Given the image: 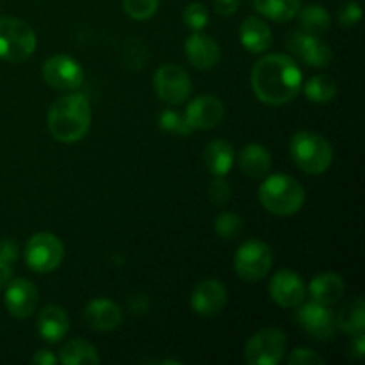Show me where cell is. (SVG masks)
<instances>
[{
    "label": "cell",
    "instance_id": "cell-2",
    "mask_svg": "<svg viewBox=\"0 0 365 365\" xmlns=\"http://www.w3.org/2000/svg\"><path fill=\"white\" fill-rule=\"evenodd\" d=\"M46 125L56 141L66 145L81 141L91 127V103L81 93L59 96L50 106Z\"/></svg>",
    "mask_w": 365,
    "mask_h": 365
},
{
    "label": "cell",
    "instance_id": "cell-17",
    "mask_svg": "<svg viewBox=\"0 0 365 365\" xmlns=\"http://www.w3.org/2000/svg\"><path fill=\"white\" fill-rule=\"evenodd\" d=\"M121 319H123V312L113 299H91L84 309V321L91 330L110 331L120 327Z\"/></svg>",
    "mask_w": 365,
    "mask_h": 365
},
{
    "label": "cell",
    "instance_id": "cell-14",
    "mask_svg": "<svg viewBox=\"0 0 365 365\" xmlns=\"http://www.w3.org/2000/svg\"><path fill=\"white\" fill-rule=\"evenodd\" d=\"M4 303L7 312L16 319H27L36 312L39 303V292L32 282L16 278L6 285L4 292Z\"/></svg>",
    "mask_w": 365,
    "mask_h": 365
},
{
    "label": "cell",
    "instance_id": "cell-20",
    "mask_svg": "<svg viewBox=\"0 0 365 365\" xmlns=\"http://www.w3.org/2000/svg\"><path fill=\"white\" fill-rule=\"evenodd\" d=\"M239 38L242 46L252 53H262L273 43L269 25L257 16H248L239 27Z\"/></svg>",
    "mask_w": 365,
    "mask_h": 365
},
{
    "label": "cell",
    "instance_id": "cell-19",
    "mask_svg": "<svg viewBox=\"0 0 365 365\" xmlns=\"http://www.w3.org/2000/svg\"><path fill=\"white\" fill-rule=\"evenodd\" d=\"M70 330V319L59 305H48L38 314V334L46 342H59Z\"/></svg>",
    "mask_w": 365,
    "mask_h": 365
},
{
    "label": "cell",
    "instance_id": "cell-7",
    "mask_svg": "<svg viewBox=\"0 0 365 365\" xmlns=\"http://www.w3.org/2000/svg\"><path fill=\"white\" fill-rule=\"evenodd\" d=\"M64 259V246L57 235L48 232L34 234L25 246V262L34 273H50L61 266Z\"/></svg>",
    "mask_w": 365,
    "mask_h": 365
},
{
    "label": "cell",
    "instance_id": "cell-18",
    "mask_svg": "<svg viewBox=\"0 0 365 365\" xmlns=\"http://www.w3.org/2000/svg\"><path fill=\"white\" fill-rule=\"evenodd\" d=\"M185 53L189 63L198 70H210L221 59V48L216 39L202 32H192L185 41Z\"/></svg>",
    "mask_w": 365,
    "mask_h": 365
},
{
    "label": "cell",
    "instance_id": "cell-39",
    "mask_svg": "<svg viewBox=\"0 0 365 365\" xmlns=\"http://www.w3.org/2000/svg\"><path fill=\"white\" fill-rule=\"evenodd\" d=\"M14 257H16V246L11 241H4L0 245V260L11 264L14 260Z\"/></svg>",
    "mask_w": 365,
    "mask_h": 365
},
{
    "label": "cell",
    "instance_id": "cell-28",
    "mask_svg": "<svg viewBox=\"0 0 365 365\" xmlns=\"http://www.w3.org/2000/svg\"><path fill=\"white\" fill-rule=\"evenodd\" d=\"M305 96L314 103H324L330 102L337 95V84H335L334 78L330 75H314L312 78H309L303 88Z\"/></svg>",
    "mask_w": 365,
    "mask_h": 365
},
{
    "label": "cell",
    "instance_id": "cell-1",
    "mask_svg": "<svg viewBox=\"0 0 365 365\" xmlns=\"http://www.w3.org/2000/svg\"><path fill=\"white\" fill-rule=\"evenodd\" d=\"M303 84L302 70L285 53H267L252 70V88L267 106H284L298 96Z\"/></svg>",
    "mask_w": 365,
    "mask_h": 365
},
{
    "label": "cell",
    "instance_id": "cell-4",
    "mask_svg": "<svg viewBox=\"0 0 365 365\" xmlns=\"http://www.w3.org/2000/svg\"><path fill=\"white\" fill-rule=\"evenodd\" d=\"M291 157L305 173L321 175L330 170L334 163V148L321 134L302 130L292 135Z\"/></svg>",
    "mask_w": 365,
    "mask_h": 365
},
{
    "label": "cell",
    "instance_id": "cell-13",
    "mask_svg": "<svg viewBox=\"0 0 365 365\" xmlns=\"http://www.w3.org/2000/svg\"><path fill=\"white\" fill-rule=\"evenodd\" d=\"M269 296L282 309H296L305 302L307 284L294 271L282 269L271 278Z\"/></svg>",
    "mask_w": 365,
    "mask_h": 365
},
{
    "label": "cell",
    "instance_id": "cell-41",
    "mask_svg": "<svg viewBox=\"0 0 365 365\" xmlns=\"http://www.w3.org/2000/svg\"><path fill=\"white\" fill-rule=\"evenodd\" d=\"M11 273H13V271H11L9 264L4 262V260H0V291H2L7 284H9Z\"/></svg>",
    "mask_w": 365,
    "mask_h": 365
},
{
    "label": "cell",
    "instance_id": "cell-3",
    "mask_svg": "<svg viewBox=\"0 0 365 365\" xmlns=\"http://www.w3.org/2000/svg\"><path fill=\"white\" fill-rule=\"evenodd\" d=\"M259 200L274 216H292L305 203V189L291 175H271L260 184Z\"/></svg>",
    "mask_w": 365,
    "mask_h": 365
},
{
    "label": "cell",
    "instance_id": "cell-35",
    "mask_svg": "<svg viewBox=\"0 0 365 365\" xmlns=\"http://www.w3.org/2000/svg\"><path fill=\"white\" fill-rule=\"evenodd\" d=\"M360 20H362V7L359 4L349 2L339 11V21H341L342 27H355Z\"/></svg>",
    "mask_w": 365,
    "mask_h": 365
},
{
    "label": "cell",
    "instance_id": "cell-10",
    "mask_svg": "<svg viewBox=\"0 0 365 365\" xmlns=\"http://www.w3.org/2000/svg\"><path fill=\"white\" fill-rule=\"evenodd\" d=\"M43 81L57 91H75L84 82V70L68 56H52L43 63Z\"/></svg>",
    "mask_w": 365,
    "mask_h": 365
},
{
    "label": "cell",
    "instance_id": "cell-40",
    "mask_svg": "<svg viewBox=\"0 0 365 365\" xmlns=\"http://www.w3.org/2000/svg\"><path fill=\"white\" fill-rule=\"evenodd\" d=\"M351 351L356 359H362L365 355V337L364 334H356L353 335V341H351Z\"/></svg>",
    "mask_w": 365,
    "mask_h": 365
},
{
    "label": "cell",
    "instance_id": "cell-8",
    "mask_svg": "<svg viewBox=\"0 0 365 365\" xmlns=\"http://www.w3.org/2000/svg\"><path fill=\"white\" fill-rule=\"evenodd\" d=\"M287 351V335L278 328L257 331L245 348V359L250 365H277Z\"/></svg>",
    "mask_w": 365,
    "mask_h": 365
},
{
    "label": "cell",
    "instance_id": "cell-38",
    "mask_svg": "<svg viewBox=\"0 0 365 365\" xmlns=\"http://www.w3.org/2000/svg\"><path fill=\"white\" fill-rule=\"evenodd\" d=\"M32 362L38 365H56L59 360H57V356L53 355L52 351H48V349H39V351L32 356Z\"/></svg>",
    "mask_w": 365,
    "mask_h": 365
},
{
    "label": "cell",
    "instance_id": "cell-9",
    "mask_svg": "<svg viewBox=\"0 0 365 365\" xmlns=\"http://www.w3.org/2000/svg\"><path fill=\"white\" fill-rule=\"evenodd\" d=\"M153 89L163 102L170 103V106H178L191 95V77L178 64H163L153 75Z\"/></svg>",
    "mask_w": 365,
    "mask_h": 365
},
{
    "label": "cell",
    "instance_id": "cell-29",
    "mask_svg": "<svg viewBox=\"0 0 365 365\" xmlns=\"http://www.w3.org/2000/svg\"><path fill=\"white\" fill-rule=\"evenodd\" d=\"M214 228H216V234L221 239L232 241V239L239 237L242 234V230H245V220L234 212H221L216 217Z\"/></svg>",
    "mask_w": 365,
    "mask_h": 365
},
{
    "label": "cell",
    "instance_id": "cell-27",
    "mask_svg": "<svg viewBox=\"0 0 365 365\" xmlns=\"http://www.w3.org/2000/svg\"><path fill=\"white\" fill-rule=\"evenodd\" d=\"M298 16L299 24H302V31L310 32V34L319 36L331 27L330 13L323 6H317V4H310L303 9L299 7Z\"/></svg>",
    "mask_w": 365,
    "mask_h": 365
},
{
    "label": "cell",
    "instance_id": "cell-37",
    "mask_svg": "<svg viewBox=\"0 0 365 365\" xmlns=\"http://www.w3.org/2000/svg\"><path fill=\"white\" fill-rule=\"evenodd\" d=\"M239 0H214V9L221 16H230L237 11Z\"/></svg>",
    "mask_w": 365,
    "mask_h": 365
},
{
    "label": "cell",
    "instance_id": "cell-34",
    "mask_svg": "<svg viewBox=\"0 0 365 365\" xmlns=\"http://www.w3.org/2000/svg\"><path fill=\"white\" fill-rule=\"evenodd\" d=\"M289 365H323L324 360L316 351L307 348H298L289 355Z\"/></svg>",
    "mask_w": 365,
    "mask_h": 365
},
{
    "label": "cell",
    "instance_id": "cell-31",
    "mask_svg": "<svg viewBox=\"0 0 365 365\" xmlns=\"http://www.w3.org/2000/svg\"><path fill=\"white\" fill-rule=\"evenodd\" d=\"M123 9L134 20H148L159 9V0H123Z\"/></svg>",
    "mask_w": 365,
    "mask_h": 365
},
{
    "label": "cell",
    "instance_id": "cell-12",
    "mask_svg": "<svg viewBox=\"0 0 365 365\" xmlns=\"http://www.w3.org/2000/svg\"><path fill=\"white\" fill-rule=\"evenodd\" d=\"M296 321L299 327L316 341H330L335 334V314L323 303L310 302L302 303L296 312Z\"/></svg>",
    "mask_w": 365,
    "mask_h": 365
},
{
    "label": "cell",
    "instance_id": "cell-30",
    "mask_svg": "<svg viewBox=\"0 0 365 365\" xmlns=\"http://www.w3.org/2000/svg\"><path fill=\"white\" fill-rule=\"evenodd\" d=\"M159 127L168 134L175 135H189L192 130L187 121H185L184 114H178L173 109H164L159 114Z\"/></svg>",
    "mask_w": 365,
    "mask_h": 365
},
{
    "label": "cell",
    "instance_id": "cell-16",
    "mask_svg": "<svg viewBox=\"0 0 365 365\" xmlns=\"http://www.w3.org/2000/svg\"><path fill=\"white\" fill-rule=\"evenodd\" d=\"M225 116V106L220 98L212 95H202L192 100L185 109V121L191 128L207 130L221 123Z\"/></svg>",
    "mask_w": 365,
    "mask_h": 365
},
{
    "label": "cell",
    "instance_id": "cell-26",
    "mask_svg": "<svg viewBox=\"0 0 365 365\" xmlns=\"http://www.w3.org/2000/svg\"><path fill=\"white\" fill-rule=\"evenodd\" d=\"M335 324L341 328L344 334L356 335L364 334L365 330V305L362 298H356L355 302L348 303L341 309V312L335 317Z\"/></svg>",
    "mask_w": 365,
    "mask_h": 365
},
{
    "label": "cell",
    "instance_id": "cell-21",
    "mask_svg": "<svg viewBox=\"0 0 365 365\" xmlns=\"http://www.w3.org/2000/svg\"><path fill=\"white\" fill-rule=\"evenodd\" d=\"M309 294L312 302L323 303V305H334L344 294V280L341 274L323 273L312 278L309 284Z\"/></svg>",
    "mask_w": 365,
    "mask_h": 365
},
{
    "label": "cell",
    "instance_id": "cell-23",
    "mask_svg": "<svg viewBox=\"0 0 365 365\" xmlns=\"http://www.w3.org/2000/svg\"><path fill=\"white\" fill-rule=\"evenodd\" d=\"M239 168L250 178H264L271 168V155L262 145H246L239 152Z\"/></svg>",
    "mask_w": 365,
    "mask_h": 365
},
{
    "label": "cell",
    "instance_id": "cell-22",
    "mask_svg": "<svg viewBox=\"0 0 365 365\" xmlns=\"http://www.w3.org/2000/svg\"><path fill=\"white\" fill-rule=\"evenodd\" d=\"M203 160H205V166L214 177H225V175L230 173L232 166L235 163V152L232 148L230 143L227 141H217L209 143L205 146V153H203Z\"/></svg>",
    "mask_w": 365,
    "mask_h": 365
},
{
    "label": "cell",
    "instance_id": "cell-15",
    "mask_svg": "<svg viewBox=\"0 0 365 365\" xmlns=\"http://www.w3.org/2000/svg\"><path fill=\"white\" fill-rule=\"evenodd\" d=\"M227 287L216 278L200 282L191 294V307L198 316L212 317L227 305Z\"/></svg>",
    "mask_w": 365,
    "mask_h": 365
},
{
    "label": "cell",
    "instance_id": "cell-5",
    "mask_svg": "<svg viewBox=\"0 0 365 365\" xmlns=\"http://www.w3.org/2000/svg\"><path fill=\"white\" fill-rule=\"evenodd\" d=\"M36 34L24 20L14 16H0V59L7 63H21L34 53Z\"/></svg>",
    "mask_w": 365,
    "mask_h": 365
},
{
    "label": "cell",
    "instance_id": "cell-6",
    "mask_svg": "<svg viewBox=\"0 0 365 365\" xmlns=\"http://www.w3.org/2000/svg\"><path fill=\"white\" fill-rule=\"evenodd\" d=\"M273 266V252L266 242L250 239L237 250L234 259V269L245 282H260L267 277Z\"/></svg>",
    "mask_w": 365,
    "mask_h": 365
},
{
    "label": "cell",
    "instance_id": "cell-11",
    "mask_svg": "<svg viewBox=\"0 0 365 365\" xmlns=\"http://www.w3.org/2000/svg\"><path fill=\"white\" fill-rule=\"evenodd\" d=\"M287 48L312 68H324L331 63L334 53L331 48L317 34H310L305 31H294L287 36L285 41Z\"/></svg>",
    "mask_w": 365,
    "mask_h": 365
},
{
    "label": "cell",
    "instance_id": "cell-32",
    "mask_svg": "<svg viewBox=\"0 0 365 365\" xmlns=\"http://www.w3.org/2000/svg\"><path fill=\"white\" fill-rule=\"evenodd\" d=\"M182 20H184V24L187 25L191 31L198 32L202 31V29H205V25L209 24V11H207V7L203 6V4L192 2L189 4L184 9V13H182Z\"/></svg>",
    "mask_w": 365,
    "mask_h": 365
},
{
    "label": "cell",
    "instance_id": "cell-24",
    "mask_svg": "<svg viewBox=\"0 0 365 365\" xmlns=\"http://www.w3.org/2000/svg\"><path fill=\"white\" fill-rule=\"evenodd\" d=\"M59 360L63 365H95L100 364V356L95 346L82 339H73L66 342L59 353Z\"/></svg>",
    "mask_w": 365,
    "mask_h": 365
},
{
    "label": "cell",
    "instance_id": "cell-36",
    "mask_svg": "<svg viewBox=\"0 0 365 365\" xmlns=\"http://www.w3.org/2000/svg\"><path fill=\"white\" fill-rule=\"evenodd\" d=\"M128 309L134 314H145L146 309H148V298L141 292H135L128 298Z\"/></svg>",
    "mask_w": 365,
    "mask_h": 365
},
{
    "label": "cell",
    "instance_id": "cell-33",
    "mask_svg": "<svg viewBox=\"0 0 365 365\" xmlns=\"http://www.w3.org/2000/svg\"><path fill=\"white\" fill-rule=\"evenodd\" d=\"M232 187L225 177H216L209 184V200L214 205H225L230 200Z\"/></svg>",
    "mask_w": 365,
    "mask_h": 365
},
{
    "label": "cell",
    "instance_id": "cell-25",
    "mask_svg": "<svg viewBox=\"0 0 365 365\" xmlns=\"http://www.w3.org/2000/svg\"><path fill=\"white\" fill-rule=\"evenodd\" d=\"M253 6L262 16L273 21H289L298 14L302 0H253Z\"/></svg>",
    "mask_w": 365,
    "mask_h": 365
}]
</instances>
